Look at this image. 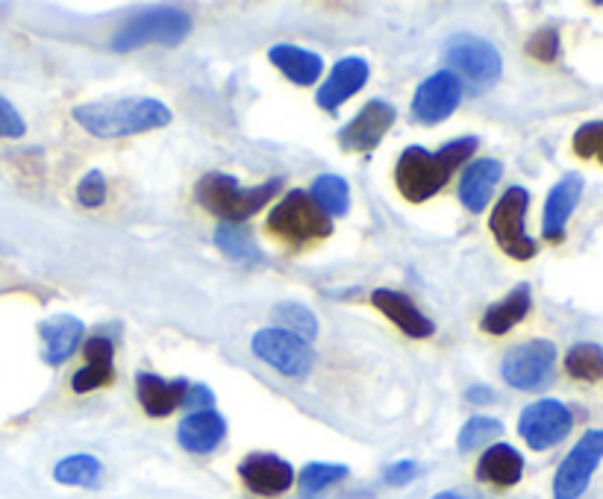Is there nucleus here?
Here are the masks:
<instances>
[{
    "mask_svg": "<svg viewBox=\"0 0 603 499\" xmlns=\"http://www.w3.org/2000/svg\"><path fill=\"white\" fill-rule=\"evenodd\" d=\"M478 147H480L478 135L453 139V142L442 144L436 153H430L428 147H419V144H412V147L403 150L401 159H398V165H394L398 192L410 200V203H424V200L436 197L444 185H448L453 171L460 165H465V159L474 156Z\"/></svg>",
    "mask_w": 603,
    "mask_h": 499,
    "instance_id": "1",
    "label": "nucleus"
},
{
    "mask_svg": "<svg viewBox=\"0 0 603 499\" xmlns=\"http://www.w3.org/2000/svg\"><path fill=\"white\" fill-rule=\"evenodd\" d=\"M74 121L94 139H127L171 124V109L157 98H107L77 106Z\"/></svg>",
    "mask_w": 603,
    "mask_h": 499,
    "instance_id": "2",
    "label": "nucleus"
},
{
    "mask_svg": "<svg viewBox=\"0 0 603 499\" xmlns=\"http://www.w3.org/2000/svg\"><path fill=\"white\" fill-rule=\"evenodd\" d=\"M283 189L280 176H271L262 185L244 189L239 185L235 176L227 174H207L201 176V183L194 189L198 203L215 217H221V224H244L248 217H253L260 208H265L277 192Z\"/></svg>",
    "mask_w": 603,
    "mask_h": 499,
    "instance_id": "3",
    "label": "nucleus"
},
{
    "mask_svg": "<svg viewBox=\"0 0 603 499\" xmlns=\"http://www.w3.org/2000/svg\"><path fill=\"white\" fill-rule=\"evenodd\" d=\"M269 235L289 249H306L324 242L333 233V217L310 197V192L294 189L285 194L269 215Z\"/></svg>",
    "mask_w": 603,
    "mask_h": 499,
    "instance_id": "4",
    "label": "nucleus"
},
{
    "mask_svg": "<svg viewBox=\"0 0 603 499\" xmlns=\"http://www.w3.org/2000/svg\"><path fill=\"white\" fill-rule=\"evenodd\" d=\"M189 33H192V16L183 12V9H148V12H139V16L118 27V33L112 35V50L115 53H130V50L157 42L180 44Z\"/></svg>",
    "mask_w": 603,
    "mask_h": 499,
    "instance_id": "5",
    "label": "nucleus"
},
{
    "mask_svg": "<svg viewBox=\"0 0 603 499\" xmlns=\"http://www.w3.org/2000/svg\"><path fill=\"white\" fill-rule=\"evenodd\" d=\"M530 192L521 185H512L501 194L494 203L492 215H489V230H492L494 242L515 262H527L539 253V244L533 242L524 230V217H527Z\"/></svg>",
    "mask_w": 603,
    "mask_h": 499,
    "instance_id": "6",
    "label": "nucleus"
},
{
    "mask_svg": "<svg viewBox=\"0 0 603 499\" xmlns=\"http://www.w3.org/2000/svg\"><path fill=\"white\" fill-rule=\"evenodd\" d=\"M442 53L444 62L451 65L448 71H453L462 83H471L474 89H489L503 77L501 53L480 35H451Z\"/></svg>",
    "mask_w": 603,
    "mask_h": 499,
    "instance_id": "7",
    "label": "nucleus"
},
{
    "mask_svg": "<svg viewBox=\"0 0 603 499\" xmlns=\"http://www.w3.org/2000/svg\"><path fill=\"white\" fill-rule=\"evenodd\" d=\"M253 356L262 358L265 365L274 367L277 374L289 376V379H306L315 367V353L303 338L285 333L280 326H269L253 335L251 342Z\"/></svg>",
    "mask_w": 603,
    "mask_h": 499,
    "instance_id": "8",
    "label": "nucleus"
},
{
    "mask_svg": "<svg viewBox=\"0 0 603 499\" xmlns=\"http://www.w3.org/2000/svg\"><path fill=\"white\" fill-rule=\"evenodd\" d=\"M553 365H556V347L545 338H536V342H524L506 349L501 361V376L515 391H539L551 383Z\"/></svg>",
    "mask_w": 603,
    "mask_h": 499,
    "instance_id": "9",
    "label": "nucleus"
},
{
    "mask_svg": "<svg viewBox=\"0 0 603 499\" xmlns=\"http://www.w3.org/2000/svg\"><path fill=\"white\" fill-rule=\"evenodd\" d=\"M603 461V429H589L562 458L553 476V499H580Z\"/></svg>",
    "mask_w": 603,
    "mask_h": 499,
    "instance_id": "10",
    "label": "nucleus"
},
{
    "mask_svg": "<svg viewBox=\"0 0 603 499\" xmlns=\"http://www.w3.org/2000/svg\"><path fill=\"white\" fill-rule=\"evenodd\" d=\"M574 429V415L560 399H536L519 417V435L530 449L545 452L562 444Z\"/></svg>",
    "mask_w": 603,
    "mask_h": 499,
    "instance_id": "11",
    "label": "nucleus"
},
{
    "mask_svg": "<svg viewBox=\"0 0 603 499\" xmlns=\"http://www.w3.org/2000/svg\"><path fill=\"white\" fill-rule=\"evenodd\" d=\"M462 94H465V83L453 71L442 68L415 89V94H412V118L424 126L442 124L456 112Z\"/></svg>",
    "mask_w": 603,
    "mask_h": 499,
    "instance_id": "12",
    "label": "nucleus"
},
{
    "mask_svg": "<svg viewBox=\"0 0 603 499\" xmlns=\"http://www.w3.org/2000/svg\"><path fill=\"white\" fill-rule=\"evenodd\" d=\"M394 121H398V109L389 100H371L360 109V115L342 126L339 144L348 153H371L392 130Z\"/></svg>",
    "mask_w": 603,
    "mask_h": 499,
    "instance_id": "13",
    "label": "nucleus"
},
{
    "mask_svg": "<svg viewBox=\"0 0 603 499\" xmlns=\"http://www.w3.org/2000/svg\"><path fill=\"white\" fill-rule=\"evenodd\" d=\"M239 479L257 497H280L294 485V467L274 452H251L239 461Z\"/></svg>",
    "mask_w": 603,
    "mask_h": 499,
    "instance_id": "14",
    "label": "nucleus"
},
{
    "mask_svg": "<svg viewBox=\"0 0 603 499\" xmlns=\"http://www.w3.org/2000/svg\"><path fill=\"white\" fill-rule=\"evenodd\" d=\"M371 65L362 57H344L339 59L330 71V77L324 80V85L315 94V103L328 112H335V109L348 103L353 94L362 92V85L369 83Z\"/></svg>",
    "mask_w": 603,
    "mask_h": 499,
    "instance_id": "15",
    "label": "nucleus"
},
{
    "mask_svg": "<svg viewBox=\"0 0 603 499\" xmlns=\"http://www.w3.org/2000/svg\"><path fill=\"white\" fill-rule=\"evenodd\" d=\"M371 303H374V308L383 312L406 338L424 342V338H430V335L436 333V324H433V320H430V317L424 315V312H421V308L403 292L378 288V292H371Z\"/></svg>",
    "mask_w": 603,
    "mask_h": 499,
    "instance_id": "16",
    "label": "nucleus"
},
{
    "mask_svg": "<svg viewBox=\"0 0 603 499\" xmlns=\"http://www.w3.org/2000/svg\"><path fill=\"white\" fill-rule=\"evenodd\" d=\"M224 438L227 420L215 408L192 411V415L183 417V424L177 426V441L192 456H210V452H215L224 444Z\"/></svg>",
    "mask_w": 603,
    "mask_h": 499,
    "instance_id": "17",
    "label": "nucleus"
},
{
    "mask_svg": "<svg viewBox=\"0 0 603 499\" xmlns=\"http://www.w3.org/2000/svg\"><path fill=\"white\" fill-rule=\"evenodd\" d=\"M115 383V347L110 338L92 335L86 342V365L71 376L74 394H89Z\"/></svg>",
    "mask_w": 603,
    "mask_h": 499,
    "instance_id": "18",
    "label": "nucleus"
},
{
    "mask_svg": "<svg viewBox=\"0 0 603 499\" xmlns=\"http://www.w3.org/2000/svg\"><path fill=\"white\" fill-rule=\"evenodd\" d=\"M580 197H583V176L580 174H565L553 185L545 200V217H542V235L547 242H562L565 224L574 215Z\"/></svg>",
    "mask_w": 603,
    "mask_h": 499,
    "instance_id": "19",
    "label": "nucleus"
},
{
    "mask_svg": "<svg viewBox=\"0 0 603 499\" xmlns=\"http://www.w3.org/2000/svg\"><path fill=\"white\" fill-rule=\"evenodd\" d=\"M189 391V383L185 379H162L157 374H135V394H139V403L151 417H168L171 411L183 406V397Z\"/></svg>",
    "mask_w": 603,
    "mask_h": 499,
    "instance_id": "20",
    "label": "nucleus"
},
{
    "mask_svg": "<svg viewBox=\"0 0 603 499\" xmlns=\"http://www.w3.org/2000/svg\"><path fill=\"white\" fill-rule=\"evenodd\" d=\"M39 335H42L44 342V365L59 367L66 365L68 358L74 356L77 347L83 344L86 326L83 320H77V317H51V320H42L39 324Z\"/></svg>",
    "mask_w": 603,
    "mask_h": 499,
    "instance_id": "21",
    "label": "nucleus"
},
{
    "mask_svg": "<svg viewBox=\"0 0 603 499\" xmlns=\"http://www.w3.org/2000/svg\"><path fill=\"white\" fill-rule=\"evenodd\" d=\"M503 176V165L498 159H474L465 171H462L460 180V200L462 206L480 215L483 208L489 206V200H492L494 185L501 183Z\"/></svg>",
    "mask_w": 603,
    "mask_h": 499,
    "instance_id": "22",
    "label": "nucleus"
},
{
    "mask_svg": "<svg viewBox=\"0 0 603 499\" xmlns=\"http://www.w3.org/2000/svg\"><path fill=\"white\" fill-rule=\"evenodd\" d=\"M524 476V456L510 444H492V447L480 456L478 461V479L494 488H512L521 482Z\"/></svg>",
    "mask_w": 603,
    "mask_h": 499,
    "instance_id": "23",
    "label": "nucleus"
},
{
    "mask_svg": "<svg viewBox=\"0 0 603 499\" xmlns=\"http://www.w3.org/2000/svg\"><path fill=\"white\" fill-rule=\"evenodd\" d=\"M269 59L283 71L285 80L294 85H315L324 74V59L315 50L298 48V44H274L269 50Z\"/></svg>",
    "mask_w": 603,
    "mask_h": 499,
    "instance_id": "24",
    "label": "nucleus"
},
{
    "mask_svg": "<svg viewBox=\"0 0 603 499\" xmlns=\"http://www.w3.org/2000/svg\"><path fill=\"white\" fill-rule=\"evenodd\" d=\"M530 285H519L512 288L501 303H494L483 312V320H480V329L486 335H506L512 326H519L530 312Z\"/></svg>",
    "mask_w": 603,
    "mask_h": 499,
    "instance_id": "25",
    "label": "nucleus"
},
{
    "mask_svg": "<svg viewBox=\"0 0 603 499\" xmlns=\"http://www.w3.org/2000/svg\"><path fill=\"white\" fill-rule=\"evenodd\" d=\"M53 479L59 485H68V488H101V458L89 456V452H74V456L59 458L57 467H53Z\"/></svg>",
    "mask_w": 603,
    "mask_h": 499,
    "instance_id": "26",
    "label": "nucleus"
},
{
    "mask_svg": "<svg viewBox=\"0 0 603 499\" xmlns=\"http://www.w3.org/2000/svg\"><path fill=\"white\" fill-rule=\"evenodd\" d=\"M212 242L227 258H233L239 265H260L262 262V249L257 247V242L242 224H221L212 235Z\"/></svg>",
    "mask_w": 603,
    "mask_h": 499,
    "instance_id": "27",
    "label": "nucleus"
},
{
    "mask_svg": "<svg viewBox=\"0 0 603 499\" xmlns=\"http://www.w3.org/2000/svg\"><path fill=\"white\" fill-rule=\"evenodd\" d=\"M274 317L277 324H280V329L298 335V338H303L306 344L319 338V317H315V312H312L310 306H303L298 299H283V303H277Z\"/></svg>",
    "mask_w": 603,
    "mask_h": 499,
    "instance_id": "28",
    "label": "nucleus"
},
{
    "mask_svg": "<svg viewBox=\"0 0 603 499\" xmlns=\"http://www.w3.org/2000/svg\"><path fill=\"white\" fill-rule=\"evenodd\" d=\"M310 197L324 208V215L344 217L351 208V189L339 174H321L310 189Z\"/></svg>",
    "mask_w": 603,
    "mask_h": 499,
    "instance_id": "29",
    "label": "nucleus"
},
{
    "mask_svg": "<svg viewBox=\"0 0 603 499\" xmlns=\"http://www.w3.org/2000/svg\"><path fill=\"white\" fill-rule=\"evenodd\" d=\"M565 370L577 383H603V349L592 342L574 344L565 353Z\"/></svg>",
    "mask_w": 603,
    "mask_h": 499,
    "instance_id": "30",
    "label": "nucleus"
},
{
    "mask_svg": "<svg viewBox=\"0 0 603 499\" xmlns=\"http://www.w3.org/2000/svg\"><path fill=\"white\" fill-rule=\"evenodd\" d=\"M351 470L333 461H312L301 470V499H319L321 493L330 491L333 485L344 482Z\"/></svg>",
    "mask_w": 603,
    "mask_h": 499,
    "instance_id": "31",
    "label": "nucleus"
},
{
    "mask_svg": "<svg viewBox=\"0 0 603 499\" xmlns=\"http://www.w3.org/2000/svg\"><path fill=\"white\" fill-rule=\"evenodd\" d=\"M503 424L498 417L489 415H474L465 420V426L460 429V438H456V449L460 452H474V449L486 447L489 441L501 438Z\"/></svg>",
    "mask_w": 603,
    "mask_h": 499,
    "instance_id": "32",
    "label": "nucleus"
},
{
    "mask_svg": "<svg viewBox=\"0 0 603 499\" xmlns=\"http://www.w3.org/2000/svg\"><path fill=\"white\" fill-rule=\"evenodd\" d=\"M574 153L580 159H597L603 165V121H589L574 133Z\"/></svg>",
    "mask_w": 603,
    "mask_h": 499,
    "instance_id": "33",
    "label": "nucleus"
},
{
    "mask_svg": "<svg viewBox=\"0 0 603 499\" xmlns=\"http://www.w3.org/2000/svg\"><path fill=\"white\" fill-rule=\"evenodd\" d=\"M107 194H110V183H107V176H103L101 171H89V174L80 180V185H77V200H80V206L86 208L103 206Z\"/></svg>",
    "mask_w": 603,
    "mask_h": 499,
    "instance_id": "34",
    "label": "nucleus"
},
{
    "mask_svg": "<svg viewBox=\"0 0 603 499\" xmlns=\"http://www.w3.org/2000/svg\"><path fill=\"white\" fill-rule=\"evenodd\" d=\"M527 53L539 62H556L560 59V33L553 27H542L533 33V39L527 42Z\"/></svg>",
    "mask_w": 603,
    "mask_h": 499,
    "instance_id": "35",
    "label": "nucleus"
},
{
    "mask_svg": "<svg viewBox=\"0 0 603 499\" xmlns=\"http://www.w3.org/2000/svg\"><path fill=\"white\" fill-rule=\"evenodd\" d=\"M421 467L419 461H412V458H401V461H392V465L383 470V482L392 485V488H406L419 479Z\"/></svg>",
    "mask_w": 603,
    "mask_h": 499,
    "instance_id": "36",
    "label": "nucleus"
},
{
    "mask_svg": "<svg viewBox=\"0 0 603 499\" xmlns=\"http://www.w3.org/2000/svg\"><path fill=\"white\" fill-rule=\"evenodd\" d=\"M27 133L24 118L18 115V109L0 94V139H21Z\"/></svg>",
    "mask_w": 603,
    "mask_h": 499,
    "instance_id": "37",
    "label": "nucleus"
},
{
    "mask_svg": "<svg viewBox=\"0 0 603 499\" xmlns=\"http://www.w3.org/2000/svg\"><path fill=\"white\" fill-rule=\"evenodd\" d=\"M183 406L192 411H207V408H215V394L207 388V385H189V391L183 397Z\"/></svg>",
    "mask_w": 603,
    "mask_h": 499,
    "instance_id": "38",
    "label": "nucleus"
},
{
    "mask_svg": "<svg viewBox=\"0 0 603 499\" xmlns=\"http://www.w3.org/2000/svg\"><path fill=\"white\" fill-rule=\"evenodd\" d=\"M465 399H469L471 406H489V403H494V391L486 388V385H471L469 391H465Z\"/></svg>",
    "mask_w": 603,
    "mask_h": 499,
    "instance_id": "39",
    "label": "nucleus"
},
{
    "mask_svg": "<svg viewBox=\"0 0 603 499\" xmlns=\"http://www.w3.org/2000/svg\"><path fill=\"white\" fill-rule=\"evenodd\" d=\"M430 499H478V497H465V493H460V491H442Z\"/></svg>",
    "mask_w": 603,
    "mask_h": 499,
    "instance_id": "40",
    "label": "nucleus"
}]
</instances>
